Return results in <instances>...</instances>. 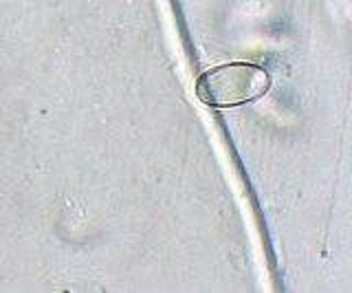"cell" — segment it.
<instances>
[{"instance_id": "cell-1", "label": "cell", "mask_w": 352, "mask_h": 293, "mask_svg": "<svg viewBox=\"0 0 352 293\" xmlns=\"http://www.w3.org/2000/svg\"><path fill=\"white\" fill-rule=\"evenodd\" d=\"M271 86V75L258 64L231 62L205 71L196 84L198 100L214 108L240 106L262 97Z\"/></svg>"}]
</instances>
